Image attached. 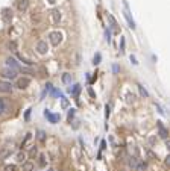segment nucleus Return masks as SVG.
<instances>
[{"label": "nucleus", "instance_id": "obj_7", "mask_svg": "<svg viewBox=\"0 0 170 171\" xmlns=\"http://www.w3.org/2000/svg\"><path fill=\"white\" fill-rule=\"evenodd\" d=\"M6 65H8V68H12V70H20V68H21L12 56H9V58L6 59Z\"/></svg>", "mask_w": 170, "mask_h": 171}, {"label": "nucleus", "instance_id": "obj_13", "mask_svg": "<svg viewBox=\"0 0 170 171\" xmlns=\"http://www.w3.org/2000/svg\"><path fill=\"white\" fill-rule=\"evenodd\" d=\"M6 109H8V104H6V102H5L3 99H0V115H3V114L6 112Z\"/></svg>", "mask_w": 170, "mask_h": 171}, {"label": "nucleus", "instance_id": "obj_29", "mask_svg": "<svg viewBox=\"0 0 170 171\" xmlns=\"http://www.w3.org/2000/svg\"><path fill=\"white\" fill-rule=\"evenodd\" d=\"M73 117H74V109H70V111H68V117H67V118H68V121H71V118H73Z\"/></svg>", "mask_w": 170, "mask_h": 171}, {"label": "nucleus", "instance_id": "obj_3", "mask_svg": "<svg viewBox=\"0 0 170 171\" xmlns=\"http://www.w3.org/2000/svg\"><path fill=\"white\" fill-rule=\"evenodd\" d=\"M44 117H46V118H49V121H50L52 124H56V123L59 121V118H61L59 114H52L49 109L44 111Z\"/></svg>", "mask_w": 170, "mask_h": 171}, {"label": "nucleus", "instance_id": "obj_27", "mask_svg": "<svg viewBox=\"0 0 170 171\" xmlns=\"http://www.w3.org/2000/svg\"><path fill=\"white\" fill-rule=\"evenodd\" d=\"M30 138H32V133H27V135H26V138H24V141H23V144H21V147H24V145L29 142Z\"/></svg>", "mask_w": 170, "mask_h": 171}, {"label": "nucleus", "instance_id": "obj_9", "mask_svg": "<svg viewBox=\"0 0 170 171\" xmlns=\"http://www.w3.org/2000/svg\"><path fill=\"white\" fill-rule=\"evenodd\" d=\"M158 123V130H159V136L163 138V140H167V135H169V132H167V129L163 126V123L161 121H156Z\"/></svg>", "mask_w": 170, "mask_h": 171}, {"label": "nucleus", "instance_id": "obj_35", "mask_svg": "<svg viewBox=\"0 0 170 171\" xmlns=\"http://www.w3.org/2000/svg\"><path fill=\"white\" fill-rule=\"evenodd\" d=\"M88 92H90V95H91V97H94V91H93V89H91V88H90V89H88Z\"/></svg>", "mask_w": 170, "mask_h": 171}, {"label": "nucleus", "instance_id": "obj_24", "mask_svg": "<svg viewBox=\"0 0 170 171\" xmlns=\"http://www.w3.org/2000/svg\"><path fill=\"white\" fill-rule=\"evenodd\" d=\"M70 80H71L70 74H68V73H66V74L62 76V82H64V83H70Z\"/></svg>", "mask_w": 170, "mask_h": 171}, {"label": "nucleus", "instance_id": "obj_14", "mask_svg": "<svg viewBox=\"0 0 170 171\" xmlns=\"http://www.w3.org/2000/svg\"><path fill=\"white\" fill-rule=\"evenodd\" d=\"M68 91H70V92H71L73 95H78V94L81 92V85H74L73 88L70 87V88H68Z\"/></svg>", "mask_w": 170, "mask_h": 171}, {"label": "nucleus", "instance_id": "obj_28", "mask_svg": "<svg viewBox=\"0 0 170 171\" xmlns=\"http://www.w3.org/2000/svg\"><path fill=\"white\" fill-rule=\"evenodd\" d=\"M105 36H106V41H108V42H111V30H109V29L105 32Z\"/></svg>", "mask_w": 170, "mask_h": 171}, {"label": "nucleus", "instance_id": "obj_16", "mask_svg": "<svg viewBox=\"0 0 170 171\" xmlns=\"http://www.w3.org/2000/svg\"><path fill=\"white\" fill-rule=\"evenodd\" d=\"M40 167L41 168H46V165H47V159H46V155H40Z\"/></svg>", "mask_w": 170, "mask_h": 171}, {"label": "nucleus", "instance_id": "obj_30", "mask_svg": "<svg viewBox=\"0 0 170 171\" xmlns=\"http://www.w3.org/2000/svg\"><path fill=\"white\" fill-rule=\"evenodd\" d=\"M9 49H11V52H15V49H17V44H15L14 41H12V42H11V44H9Z\"/></svg>", "mask_w": 170, "mask_h": 171}, {"label": "nucleus", "instance_id": "obj_31", "mask_svg": "<svg viewBox=\"0 0 170 171\" xmlns=\"http://www.w3.org/2000/svg\"><path fill=\"white\" fill-rule=\"evenodd\" d=\"M35 155H37V148L34 147V148H32V150H30V157H34Z\"/></svg>", "mask_w": 170, "mask_h": 171}, {"label": "nucleus", "instance_id": "obj_33", "mask_svg": "<svg viewBox=\"0 0 170 171\" xmlns=\"http://www.w3.org/2000/svg\"><path fill=\"white\" fill-rule=\"evenodd\" d=\"M120 52H125V39H122V46H120Z\"/></svg>", "mask_w": 170, "mask_h": 171}, {"label": "nucleus", "instance_id": "obj_23", "mask_svg": "<svg viewBox=\"0 0 170 171\" xmlns=\"http://www.w3.org/2000/svg\"><path fill=\"white\" fill-rule=\"evenodd\" d=\"M138 89H140V94L143 95V97H149V92H147V91L141 87V85H138Z\"/></svg>", "mask_w": 170, "mask_h": 171}, {"label": "nucleus", "instance_id": "obj_25", "mask_svg": "<svg viewBox=\"0 0 170 171\" xmlns=\"http://www.w3.org/2000/svg\"><path fill=\"white\" fill-rule=\"evenodd\" d=\"M5 171H17V165H6L5 167Z\"/></svg>", "mask_w": 170, "mask_h": 171}, {"label": "nucleus", "instance_id": "obj_34", "mask_svg": "<svg viewBox=\"0 0 170 171\" xmlns=\"http://www.w3.org/2000/svg\"><path fill=\"white\" fill-rule=\"evenodd\" d=\"M131 61H132V64H134V65H137V64H138V62H137V59H135L134 56H131Z\"/></svg>", "mask_w": 170, "mask_h": 171}, {"label": "nucleus", "instance_id": "obj_17", "mask_svg": "<svg viewBox=\"0 0 170 171\" xmlns=\"http://www.w3.org/2000/svg\"><path fill=\"white\" fill-rule=\"evenodd\" d=\"M128 164H129V167H131V168H135V167H137V164H138L137 157H134V156H129V159H128Z\"/></svg>", "mask_w": 170, "mask_h": 171}, {"label": "nucleus", "instance_id": "obj_36", "mask_svg": "<svg viewBox=\"0 0 170 171\" xmlns=\"http://www.w3.org/2000/svg\"><path fill=\"white\" fill-rule=\"evenodd\" d=\"M47 2H49L50 5H55V3H56V0H47Z\"/></svg>", "mask_w": 170, "mask_h": 171}, {"label": "nucleus", "instance_id": "obj_2", "mask_svg": "<svg viewBox=\"0 0 170 171\" xmlns=\"http://www.w3.org/2000/svg\"><path fill=\"white\" fill-rule=\"evenodd\" d=\"M2 76L5 79H17V70H12V68H3L2 70Z\"/></svg>", "mask_w": 170, "mask_h": 171}, {"label": "nucleus", "instance_id": "obj_20", "mask_svg": "<svg viewBox=\"0 0 170 171\" xmlns=\"http://www.w3.org/2000/svg\"><path fill=\"white\" fill-rule=\"evenodd\" d=\"M37 138L41 141V142H44V140H46V133L42 132V130H38V133H37Z\"/></svg>", "mask_w": 170, "mask_h": 171}, {"label": "nucleus", "instance_id": "obj_32", "mask_svg": "<svg viewBox=\"0 0 170 171\" xmlns=\"http://www.w3.org/2000/svg\"><path fill=\"white\" fill-rule=\"evenodd\" d=\"M105 147H106V142L102 141V142H100V150H105Z\"/></svg>", "mask_w": 170, "mask_h": 171}, {"label": "nucleus", "instance_id": "obj_37", "mask_svg": "<svg viewBox=\"0 0 170 171\" xmlns=\"http://www.w3.org/2000/svg\"><path fill=\"white\" fill-rule=\"evenodd\" d=\"M47 171H55V170H52V168H50V170H47Z\"/></svg>", "mask_w": 170, "mask_h": 171}, {"label": "nucleus", "instance_id": "obj_19", "mask_svg": "<svg viewBox=\"0 0 170 171\" xmlns=\"http://www.w3.org/2000/svg\"><path fill=\"white\" fill-rule=\"evenodd\" d=\"M109 115H111V106L106 104V106H105V120H106V121H108Z\"/></svg>", "mask_w": 170, "mask_h": 171}, {"label": "nucleus", "instance_id": "obj_21", "mask_svg": "<svg viewBox=\"0 0 170 171\" xmlns=\"http://www.w3.org/2000/svg\"><path fill=\"white\" fill-rule=\"evenodd\" d=\"M61 106H62V109H67L68 108V100L66 97H61Z\"/></svg>", "mask_w": 170, "mask_h": 171}, {"label": "nucleus", "instance_id": "obj_22", "mask_svg": "<svg viewBox=\"0 0 170 171\" xmlns=\"http://www.w3.org/2000/svg\"><path fill=\"white\" fill-rule=\"evenodd\" d=\"M100 59H102L100 53H96V56H94V59H93V64H94V65H97V64H100Z\"/></svg>", "mask_w": 170, "mask_h": 171}, {"label": "nucleus", "instance_id": "obj_5", "mask_svg": "<svg viewBox=\"0 0 170 171\" xmlns=\"http://www.w3.org/2000/svg\"><path fill=\"white\" fill-rule=\"evenodd\" d=\"M125 6H126V9H125L123 15H125L126 21H128V24H129V27H131V29H135V23H134V20H132V17H131V14H129V11H128V3H125Z\"/></svg>", "mask_w": 170, "mask_h": 171}, {"label": "nucleus", "instance_id": "obj_1", "mask_svg": "<svg viewBox=\"0 0 170 171\" xmlns=\"http://www.w3.org/2000/svg\"><path fill=\"white\" fill-rule=\"evenodd\" d=\"M49 38H50V44L56 47L62 41V34H61V32H52V34L49 35Z\"/></svg>", "mask_w": 170, "mask_h": 171}, {"label": "nucleus", "instance_id": "obj_18", "mask_svg": "<svg viewBox=\"0 0 170 171\" xmlns=\"http://www.w3.org/2000/svg\"><path fill=\"white\" fill-rule=\"evenodd\" d=\"M17 162H26V153L24 152H20L17 155Z\"/></svg>", "mask_w": 170, "mask_h": 171}, {"label": "nucleus", "instance_id": "obj_12", "mask_svg": "<svg viewBox=\"0 0 170 171\" xmlns=\"http://www.w3.org/2000/svg\"><path fill=\"white\" fill-rule=\"evenodd\" d=\"M21 170L23 171H34V164L32 162H23V167H21Z\"/></svg>", "mask_w": 170, "mask_h": 171}, {"label": "nucleus", "instance_id": "obj_8", "mask_svg": "<svg viewBox=\"0 0 170 171\" xmlns=\"http://www.w3.org/2000/svg\"><path fill=\"white\" fill-rule=\"evenodd\" d=\"M0 91L2 92H12V85L11 82H0Z\"/></svg>", "mask_w": 170, "mask_h": 171}, {"label": "nucleus", "instance_id": "obj_26", "mask_svg": "<svg viewBox=\"0 0 170 171\" xmlns=\"http://www.w3.org/2000/svg\"><path fill=\"white\" fill-rule=\"evenodd\" d=\"M135 170H137V171H144V170H146V164H137Z\"/></svg>", "mask_w": 170, "mask_h": 171}, {"label": "nucleus", "instance_id": "obj_4", "mask_svg": "<svg viewBox=\"0 0 170 171\" xmlns=\"http://www.w3.org/2000/svg\"><path fill=\"white\" fill-rule=\"evenodd\" d=\"M29 83H30V79L29 77H21L17 80V88L18 89H26L29 87Z\"/></svg>", "mask_w": 170, "mask_h": 171}, {"label": "nucleus", "instance_id": "obj_10", "mask_svg": "<svg viewBox=\"0 0 170 171\" xmlns=\"http://www.w3.org/2000/svg\"><path fill=\"white\" fill-rule=\"evenodd\" d=\"M52 18H53V24H56V23H59V20H61V12L58 9H55V11H52Z\"/></svg>", "mask_w": 170, "mask_h": 171}, {"label": "nucleus", "instance_id": "obj_11", "mask_svg": "<svg viewBox=\"0 0 170 171\" xmlns=\"http://www.w3.org/2000/svg\"><path fill=\"white\" fill-rule=\"evenodd\" d=\"M18 11H26L29 6V0H18Z\"/></svg>", "mask_w": 170, "mask_h": 171}, {"label": "nucleus", "instance_id": "obj_15", "mask_svg": "<svg viewBox=\"0 0 170 171\" xmlns=\"http://www.w3.org/2000/svg\"><path fill=\"white\" fill-rule=\"evenodd\" d=\"M11 18H12V12H11L9 9H5V11H3V20L8 23V21H9Z\"/></svg>", "mask_w": 170, "mask_h": 171}, {"label": "nucleus", "instance_id": "obj_6", "mask_svg": "<svg viewBox=\"0 0 170 171\" xmlns=\"http://www.w3.org/2000/svg\"><path fill=\"white\" fill-rule=\"evenodd\" d=\"M37 50H38L40 55H46L47 50H49L47 42H46V41H38V44H37Z\"/></svg>", "mask_w": 170, "mask_h": 171}]
</instances>
